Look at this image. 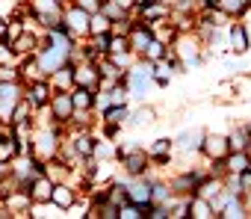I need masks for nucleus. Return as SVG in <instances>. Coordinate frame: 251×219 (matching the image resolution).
Listing matches in <instances>:
<instances>
[{"mask_svg":"<svg viewBox=\"0 0 251 219\" xmlns=\"http://www.w3.org/2000/svg\"><path fill=\"white\" fill-rule=\"evenodd\" d=\"M201 148L213 157V160H222V157H227V139H222V137H204V142H201Z\"/></svg>","mask_w":251,"mask_h":219,"instance_id":"1","label":"nucleus"},{"mask_svg":"<svg viewBox=\"0 0 251 219\" xmlns=\"http://www.w3.org/2000/svg\"><path fill=\"white\" fill-rule=\"evenodd\" d=\"M27 190H30L33 198H39V201H50V190H53V184H50L48 178H36Z\"/></svg>","mask_w":251,"mask_h":219,"instance_id":"2","label":"nucleus"},{"mask_svg":"<svg viewBox=\"0 0 251 219\" xmlns=\"http://www.w3.org/2000/svg\"><path fill=\"white\" fill-rule=\"evenodd\" d=\"M124 166H127V172H130V175H139V172H145L148 157H145L142 151H130V154H124Z\"/></svg>","mask_w":251,"mask_h":219,"instance_id":"3","label":"nucleus"},{"mask_svg":"<svg viewBox=\"0 0 251 219\" xmlns=\"http://www.w3.org/2000/svg\"><path fill=\"white\" fill-rule=\"evenodd\" d=\"M151 39H154V30L145 24V27H136V30H133V36H130L127 45H133V51H145V45H148Z\"/></svg>","mask_w":251,"mask_h":219,"instance_id":"4","label":"nucleus"},{"mask_svg":"<svg viewBox=\"0 0 251 219\" xmlns=\"http://www.w3.org/2000/svg\"><path fill=\"white\" fill-rule=\"evenodd\" d=\"M50 201L56 204V207H71L74 204V190H68V187H53L50 190Z\"/></svg>","mask_w":251,"mask_h":219,"instance_id":"5","label":"nucleus"},{"mask_svg":"<svg viewBox=\"0 0 251 219\" xmlns=\"http://www.w3.org/2000/svg\"><path fill=\"white\" fill-rule=\"evenodd\" d=\"M15 86L9 83V86H0V113H3V110H6V113H9V110L18 104V98H15Z\"/></svg>","mask_w":251,"mask_h":219,"instance_id":"6","label":"nucleus"},{"mask_svg":"<svg viewBox=\"0 0 251 219\" xmlns=\"http://www.w3.org/2000/svg\"><path fill=\"white\" fill-rule=\"evenodd\" d=\"M53 110H56V116H59V119H68V116L74 113L71 95H56V98H53Z\"/></svg>","mask_w":251,"mask_h":219,"instance_id":"7","label":"nucleus"},{"mask_svg":"<svg viewBox=\"0 0 251 219\" xmlns=\"http://www.w3.org/2000/svg\"><path fill=\"white\" fill-rule=\"evenodd\" d=\"M230 45H233L236 54H245L248 51V33H245V27H233L230 30Z\"/></svg>","mask_w":251,"mask_h":219,"instance_id":"8","label":"nucleus"},{"mask_svg":"<svg viewBox=\"0 0 251 219\" xmlns=\"http://www.w3.org/2000/svg\"><path fill=\"white\" fill-rule=\"evenodd\" d=\"M225 166H227L233 175H239V172H245V169H248V154H245V151H236V154H230V157H227V163H225Z\"/></svg>","mask_w":251,"mask_h":219,"instance_id":"9","label":"nucleus"},{"mask_svg":"<svg viewBox=\"0 0 251 219\" xmlns=\"http://www.w3.org/2000/svg\"><path fill=\"white\" fill-rule=\"evenodd\" d=\"M127 198L136 201V204H145V201H151V187L148 184H136V187H130Z\"/></svg>","mask_w":251,"mask_h":219,"instance_id":"10","label":"nucleus"},{"mask_svg":"<svg viewBox=\"0 0 251 219\" xmlns=\"http://www.w3.org/2000/svg\"><path fill=\"white\" fill-rule=\"evenodd\" d=\"M74 83L77 86H92V83H98V71L95 68H77L74 71Z\"/></svg>","mask_w":251,"mask_h":219,"instance_id":"11","label":"nucleus"},{"mask_svg":"<svg viewBox=\"0 0 251 219\" xmlns=\"http://www.w3.org/2000/svg\"><path fill=\"white\" fill-rule=\"evenodd\" d=\"M145 56H148L151 62L163 59V42H160V39H151V42L145 45Z\"/></svg>","mask_w":251,"mask_h":219,"instance_id":"12","label":"nucleus"},{"mask_svg":"<svg viewBox=\"0 0 251 219\" xmlns=\"http://www.w3.org/2000/svg\"><path fill=\"white\" fill-rule=\"evenodd\" d=\"M245 145H248V131H239L227 139V148H233V151H245Z\"/></svg>","mask_w":251,"mask_h":219,"instance_id":"13","label":"nucleus"},{"mask_svg":"<svg viewBox=\"0 0 251 219\" xmlns=\"http://www.w3.org/2000/svg\"><path fill=\"white\" fill-rule=\"evenodd\" d=\"M56 71H59V74H53V83H59V86L68 89V86L74 83V71H71V68H62V65H59Z\"/></svg>","mask_w":251,"mask_h":219,"instance_id":"14","label":"nucleus"},{"mask_svg":"<svg viewBox=\"0 0 251 219\" xmlns=\"http://www.w3.org/2000/svg\"><path fill=\"white\" fill-rule=\"evenodd\" d=\"M30 101H33V104H48V83H36Z\"/></svg>","mask_w":251,"mask_h":219,"instance_id":"15","label":"nucleus"},{"mask_svg":"<svg viewBox=\"0 0 251 219\" xmlns=\"http://www.w3.org/2000/svg\"><path fill=\"white\" fill-rule=\"evenodd\" d=\"M192 213L201 216V219H207V216H213V207H210L204 198H195V201H192Z\"/></svg>","mask_w":251,"mask_h":219,"instance_id":"16","label":"nucleus"},{"mask_svg":"<svg viewBox=\"0 0 251 219\" xmlns=\"http://www.w3.org/2000/svg\"><path fill=\"white\" fill-rule=\"evenodd\" d=\"M103 116H106V119H109L112 125H118L121 119H127V110H124V104H121V107H109V110H106Z\"/></svg>","mask_w":251,"mask_h":219,"instance_id":"17","label":"nucleus"},{"mask_svg":"<svg viewBox=\"0 0 251 219\" xmlns=\"http://www.w3.org/2000/svg\"><path fill=\"white\" fill-rule=\"evenodd\" d=\"M216 6H222L225 12H230V15H233V12H242V9H245V0H219Z\"/></svg>","mask_w":251,"mask_h":219,"instance_id":"18","label":"nucleus"},{"mask_svg":"<svg viewBox=\"0 0 251 219\" xmlns=\"http://www.w3.org/2000/svg\"><path fill=\"white\" fill-rule=\"evenodd\" d=\"M106 30H109V18L100 15V12H95V18H92V33H106Z\"/></svg>","mask_w":251,"mask_h":219,"instance_id":"19","label":"nucleus"},{"mask_svg":"<svg viewBox=\"0 0 251 219\" xmlns=\"http://www.w3.org/2000/svg\"><path fill=\"white\" fill-rule=\"evenodd\" d=\"M77 6H80L83 12H89V15H95V12L100 9V0H77Z\"/></svg>","mask_w":251,"mask_h":219,"instance_id":"20","label":"nucleus"},{"mask_svg":"<svg viewBox=\"0 0 251 219\" xmlns=\"http://www.w3.org/2000/svg\"><path fill=\"white\" fill-rule=\"evenodd\" d=\"M198 139H201V134H183V137H180V145H183V148H198V145H201Z\"/></svg>","mask_w":251,"mask_h":219,"instance_id":"21","label":"nucleus"},{"mask_svg":"<svg viewBox=\"0 0 251 219\" xmlns=\"http://www.w3.org/2000/svg\"><path fill=\"white\" fill-rule=\"evenodd\" d=\"M77 151H80V154H92V151H95L92 139H89V137H80V139H77Z\"/></svg>","mask_w":251,"mask_h":219,"instance_id":"22","label":"nucleus"},{"mask_svg":"<svg viewBox=\"0 0 251 219\" xmlns=\"http://www.w3.org/2000/svg\"><path fill=\"white\" fill-rule=\"evenodd\" d=\"M33 45H36V42H33V36H24V39H21V42H18V45H15L12 51H18V54H24V51H33Z\"/></svg>","mask_w":251,"mask_h":219,"instance_id":"23","label":"nucleus"},{"mask_svg":"<svg viewBox=\"0 0 251 219\" xmlns=\"http://www.w3.org/2000/svg\"><path fill=\"white\" fill-rule=\"evenodd\" d=\"M151 119H154V110H139L133 122H136V125H142V122H151Z\"/></svg>","mask_w":251,"mask_h":219,"instance_id":"24","label":"nucleus"},{"mask_svg":"<svg viewBox=\"0 0 251 219\" xmlns=\"http://www.w3.org/2000/svg\"><path fill=\"white\" fill-rule=\"evenodd\" d=\"M198 190H201V195H213V192H219V184H213V181H207V184H201Z\"/></svg>","mask_w":251,"mask_h":219,"instance_id":"25","label":"nucleus"},{"mask_svg":"<svg viewBox=\"0 0 251 219\" xmlns=\"http://www.w3.org/2000/svg\"><path fill=\"white\" fill-rule=\"evenodd\" d=\"M0 80L12 83V80H15V68H0Z\"/></svg>","mask_w":251,"mask_h":219,"instance_id":"26","label":"nucleus"},{"mask_svg":"<svg viewBox=\"0 0 251 219\" xmlns=\"http://www.w3.org/2000/svg\"><path fill=\"white\" fill-rule=\"evenodd\" d=\"M98 48H100V51H109V33H100V36H98Z\"/></svg>","mask_w":251,"mask_h":219,"instance_id":"27","label":"nucleus"},{"mask_svg":"<svg viewBox=\"0 0 251 219\" xmlns=\"http://www.w3.org/2000/svg\"><path fill=\"white\" fill-rule=\"evenodd\" d=\"M166 148H169V139H157V145H154V154H166Z\"/></svg>","mask_w":251,"mask_h":219,"instance_id":"28","label":"nucleus"},{"mask_svg":"<svg viewBox=\"0 0 251 219\" xmlns=\"http://www.w3.org/2000/svg\"><path fill=\"white\" fill-rule=\"evenodd\" d=\"M222 216H242V207H236V204H230V207H227V210H225Z\"/></svg>","mask_w":251,"mask_h":219,"instance_id":"29","label":"nucleus"},{"mask_svg":"<svg viewBox=\"0 0 251 219\" xmlns=\"http://www.w3.org/2000/svg\"><path fill=\"white\" fill-rule=\"evenodd\" d=\"M115 3H118L121 9H127V6H133V0H115Z\"/></svg>","mask_w":251,"mask_h":219,"instance_id":"30","label":"nucleus"},{"mask_svg":"<svg viewBox=\"0 0 251 219\" xmlns=\"http://www.w3.org/2000/svg\"><path fill=\"white\" fill-rule=\"evenodd\" d=\"M0 175H3V163H0Z\"/></svg>","mask_w":251,"mask_h":219,"instance_id":"31","label":"nucleus"},{"mask_svg":"<svg viewBox=\"0 0 251 219\" xmlns=\"http://www.w3.org/2000/svg\"><path fill=\"white\" fill-rule=\"evenodd\" d=\"M248 172H251V160H248Z\"/></svg>","mask_w":251,"mask_h":219,"instance_id":"32","label":"nucleus"},{"mask_svg":"<svg viewBox=\"0 0 251 219\" xmlns=\"http://www.w3.org/2000/svg\"><path fill=\"white\" fill-rule=\"evenodd\" d=\"M56 3H62V0H56Z\"/></svg>","mask_w":251,"mask_h":219,"instance_id":"33","label":"nucleus"},{"mask_svg":"<svg viewBox=\"0 0 251 219\" xmlns=\"http://www.w3.org/2000/svg\"><path fill=\"white\" fill-rule=\"evenodd\" d=\"M248 3H251V0H248Z\"/></svg>","mask_w":251,"mask_h":219,"instance_id":"34","label":"nucleus"}]
</instances>
